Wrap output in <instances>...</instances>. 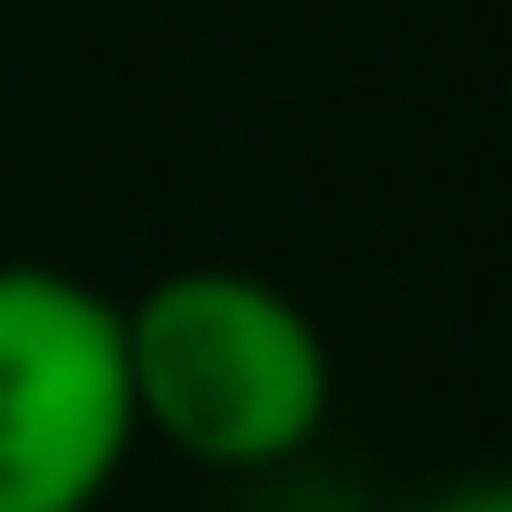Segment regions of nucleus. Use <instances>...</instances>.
I'll return each mask as SVG.
<instances>
[{
    "label": "nucleus",
    "mask_w": 512,
    "mask_h": 512,
    "mask_svg": "<svg viewBox=\"0 0 512 512\" xmlns=\"http://www.w3.org/2000/svg\"><path fill=\"white\" fill-rule=\"evenodd\" d=\"M133 380L124 304L86 275L10 256L0 266V512H95L124 484Z\"/></svg>",
    "instance_id": "f03ea898"
},
{
    "label": "nucleus",
    "mask_w": 512,
    "mask_h": 512,
    "mask_svg": "<svg viewBox=\"0 0 512 512\" xmlns=\"http://www.w3.org/2000/svg\"><path fill=\"white\" fill-rule=\"evenodd\" d=\"M418 512H512V494H503L494 475H475V484H446V494L418 503Z\"/></svg>",
    "instance_id": "7ed1b4c3"
},
{
    "label": "nucleus",
    "mask_w": 512,
    "mask_h": 512,
    "mask_svg": "<svg viewBox=\"0 0 512 512\" xmlns=\"http://www.w3.org/2000/svg\"><path fill=\"white\" fill-rule=\"evenodd\" d=\"M133 427L209 475H275L332 418V342L247 266H171L124 304Z\"/></svg>",
    "instance_id": "f257e3e1"
}]
</instances>
